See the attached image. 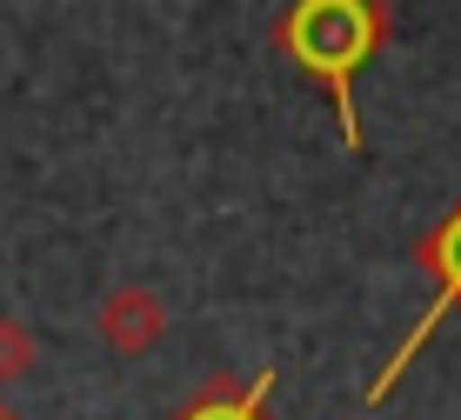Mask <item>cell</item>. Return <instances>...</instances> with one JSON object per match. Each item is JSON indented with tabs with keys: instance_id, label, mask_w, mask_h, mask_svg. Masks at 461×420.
<instances>
[{
	"instance_id": "obj_1",
	"label": "cell",
	"mask_w": 461,
	"mask_h": 420,
	"mask_svg": "<svg viewBox=\"0 0 461 420\" xmlns=\"http://www.w3.org/2000/svg\"><path fill=\"white\" fill-rule=\"evenodd\" d=\"M281 47L308 80H321L341 114V140L361 147V114H355V74L381 47V7L375 0H294L281 21Z\"/></svg>"
},
{
	"instance_id": "obj_3",
	"label": "cell",
	"mask_w": 461,
	"mask_h": 420,
	"mask_svg": "<svg viewBox=\"0 0 461 420\" xmlns=\"http://www.w3.org/2000/svg\"><path fill=\"white\" fill-rule=\"evenodd\" d=\"M261 394H267V374L254 380V394H221V400H201V407H187L181 420H267V414H261Z\"/></svg>"
},
{
	"instance_id": "obj_4",
	"label": "cell",
	"mask_w": 461,
	"mask_h": 420,
	"mask_svg": "<svg viewBox=\"0 0 461 420\" xmlns=\"http://www.w3.org/2000/svg\"><path fill=\"white\" fill-rule=\"evenodd\" d=\"M0 420H14V414H7V407H0Z\"/></svg>"
},
{
	"instance_id": "obj_2",
	"label": "cell",
	"mask_w": 461,
	"mask_h": 420,
	"mask_svg": "<svg viewBox=\"0 0 461 420\" xmlns=\"http://www.w3.org/2000/svg\"><path fill=\"white\" fill-rule=\"evenodd\" d=\"M421 273H428V281H435V294H428L421 320H415V334H408V341L394 347V361L381 367V380H375V400H381V394H388L394 380L408 374V361H415V347H428V341H435V327H441V320H448L455 307H461V207H455L448 220H441L435 234H428V247H421Z\"/></svg>"
}]
</instances>
